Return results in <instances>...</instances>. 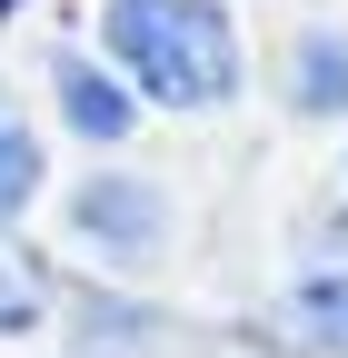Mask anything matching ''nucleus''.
<instances>
[{
    "label": "nucleus",
    "instance_id": "obj_5",
    "mask_svg": "<svg viewBox=\"0 0 348 358\" xmlns=\"http://www.w3.org/2000/svg\"><path fill=\"white\" fill-rule=\"evenodd\" d=\"M279 329H289L298 348H319V358H348V268H309V279L289 289Z\"/></svg>",
    "mask_w": 348,
    "mask_h": 358
},
{
    "label": "nucleus",
    "instance_id": "obj_1",
    "mask_svg": "<svg viewBox=\"0 0 348 358\" xmlns=\"http://www.w3.org/2000/svg\"><path fill=\"white\" fill-rule=\"evenodd\" d=\"M100 50L159 110H219L239 90V30L219 0H100Z\"/></svg>",
    "mask_w": 348,
    "mask_h": 358
},
{
    "label": "nucleus",
    "instance_id": "obj_7",
    "mask_svg": "<svg viewBox=\"0 0 348 358\" xmlns=\"http://www.w3.org/2000/svg\"><path fill=\"white\" fill-rule=\"evenodd\" d=\"M30 199H40V140L20 120H0V219H20Z\"/></svg>",
    "mask_w": 348,
    "mask_h": 358
},
{
    "label": "nucleus",
    "instance_id": "obj_6",
    "mask_svg": "<svg viewBox=\"0 0 348 358\" xmlns=\"http://www.w3.org/2000/svg\"><path fill=\"white\" fill-rule=\"evenodd\" d=\"M40 319H50V279L20 249H0V338H30Z\"/></svg>",
    "mask_w": 348,
    "mask_h": 358
},
{
    "label": "nucleus",
    "instance_id": "obj_9",
    "mask_svg": "<svg viewBox=\"0 0 348 358\" xmlns=\"http://www.w3.org/2000/svg\"><path fill=\"white\" fill-rule=\"evenodd\" d=\"M10 10H20V0H0V20H10Z\"/></svg>",
    "mask_w": 348,
    "mask_h": 358
},
{
    "label": "nucleus",
    "instance_id": "obj_8",
    "mask_svg": "<svg viewBox=\"0 0 348 358\" xmlns=\"http://www.w3.org/2000/svg\"><path fill=\"white\" fill-rule=\"evenodd\" d=\"M298 249H309L319 268H348V209H328V199H319L309 219H298Z\"/></svg>",
    "mask_w": 348,
    "mask_h": 358
},
{
    "label": "nucleus",
    "instance_id": "obj_4",
    "mask_svg": "<svg viewBox=\"0 0 348 358\" xmlns=\"http://www.w3.org/2000/svg\"><path fill=\"white\" fill-rule=\"evenodd\" d=\"M289 110L298 120H348V30L309 20L289 40Z\"/></svg>",
    "mask_w": 348,
    "mask_h": 358
},
{
    "label": "nucleus",
    "instance_id": "obj_2",
    "mask_svg": "<svg viewBox=\"0 0 348 358\" xmlns=\"http://www.w3.org/2000/svg\"><path fill=\"white\" fill-rule=\"evenodd\" d=\"M70 239L100 268H150L169 249V189L140 179V169H90L70 189Z\"/></svg>",
    "mask_w": 348,
    "mask_h": 358
},
{
    "label": "nucleus",
    "instance_id": "obj_3",
    "mask_svg": "<svg viewBox=\"0 0 348 358\" xmlns=\"http://www.w3.org/2000/svg\"><path fill=\"white\" fill-rule=\"evenodd\" d=\"M50 90H60V120L80 129V140H129V120H140V100L119 90V70H100V60H80V50H60L50 60Z\"/></svg>",
    "mask_w": 348,
    "mask_h": 358
}]
</instances>
